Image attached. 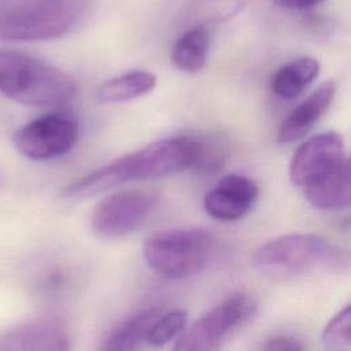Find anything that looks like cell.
<instances>
[{"mask_svg":"<svg viewBox=\"0 0 351 351\" xmlns=\"http://www.w3.org/2000/svg\"><path fill=\"white\" fill-rule=\"evenodd\" d=\"M200 152L202 144L195 138H163L85 174L64 186L62 195L85 199L129 181L169 177L193 167Z\"/></svg>","mask_w":351,"mask_h":351,"instance_id":"obj_1","label":"cell"},{"mask_svg":"<svg viewBox=\"0 0 351 351\" xmlns=\"http://www.w3.org/2000/svg\"><path fill=\"white\" fill-rule=\"evenodd\" d=\"M348 160L343 137L325 132L310 137L293 154L289 165L291 181L304 188Z\"/></svg>","mask_w":351,"mask_h":351,"instance_id":"obj_9","label":"cell"},{"mask_svg":"<svg viewBox=\"0 0 351 351\" xmlns=\"http://www.w3.org/2000/svg\"><path fill=\"white\" fill-rule=\"evenodd\" d=\"M70 348V337L62 324L36 319L21 324L0 335V350L63 351Z\"/></svg>","mask_w":351,"mask_h":351,"instance_id":"obj_11","label":"cell"},{"mask_svg":"<svg viewBox=\"0 0 351 351\" xmlns=\"http://www.w3.org/2000/svg\"><path fill=\"white\" fill-rule=\"evenodd\" d=\"M214 236L203 228L167 229L144 244L147 265L162 277L180 280L200 273L213 256Z\"/></svg>","mask_w":351,"mask_h":351,"instance_id":"obj_5","label":"cell"},{"mask_svg":"<svg viewBox=\"0 0 351 351\" xmlns=\"http://www.w3.org/2000/svg\"><path fill=\"white\" fill-rule=\"evenodd\" d=\"M155 207V196L144 191H119L92 210L90 226L103 237H122L137 230Z\"/></svg>","mask_w":351,"mask_h":351,"instance_id":"obj_8","label":"cell"},{"mask_svg":"<svg viewBox=\"0 0 351 351\" xmlns=\"http://www.w3.org/2000/svg\"><path fill=\"white\" fill-rule=\"evenodd\" d=\"M86 0H25L0 7L1 41H43L66 36L85 18Z\"/></svg>","mask_w":351,"mask_h":351,"instance_id":"obj_4","label":"cell"},{"mask_svg":"<svg viewBox=\"0 0 351 351\" xmlns=\"http://www.w3.org/2000/svg\"><path fill=\"white\" fill-rule=\"evenodd\" d=\"M319 63L314 58L300 56L278 67L270 80L276 96L284 100L298 97L318 75Z\"/></svg>","mask_w":351,"mask_h":351,"instance_id":"obj_14","label":"cell"},{"mask_svg":"<svg viewBox=\"0 0 351 351\" xmlns=\"http://www.w3.org/2000/svg\"><path fill=\"white\" fill-rule=\"evenodd\" d=\"M74 80L33 55L0 49V93L26 106H55L75 93Z\"/></svg>","mask_w":351,"mask_h":351,"instance_id":"obj_3","label":"cell"},{"mask_svg":"<svg viewBox=\"0 0 351 351\" xmlns=\"http://www.w3.org/2000/svg\"><path fill=\"white\" fill-rule=\"evenodd\" d=\"M258 185L241 174H228L204 196L206 213L217 221L241 219L258 199Z\"/></svg>","mask_w":351,"mask_h":351,"instance_id":"obj_10","label":"cell"},{"mask_svg":"<svg viewBox=\"0 0 351 351\" xmlns=\"http://www.w3.org/2000/svg\"><path fill=\"white\" fill-rule=\"evenodd\" d=\"M158 317L159 310L154 307L129 317L107 336L103 350L130 351L138 348L147 340V335Z\"/></svg>","mask_w":351,"mask_h":351,"instance_id":"obj_17","label":"cell"},{"mask_svg":"<svg viewBox=\"0 0 351 351\" xmlns=\"http://www.w3.org/2000/svg\"><path fill=\"white\" fill-rule=\"evenodd\" d=\"M77 138V122L69 115L51 112L19 128L14 134V145L25 158L44 162L70 152Z\"/></svg>","mask_w":351,"mask_h":351,"instance_id":"obj_7","label":"cell"},{"mask_svg":"<svg viewBox=\"0 0 351 351\" xmlns=\"http://www.w3.org/2000/svg\"><path fill=\"white\" fill-rule=\"evenodd\" d=\"M186 313L184 310H171L162 317H158L152 324L148 335L147 343L154 347L165 346L171 341L174 337L180 336L186 324Z\"/></svg>","mask_w":351,"mask_h":351,"instance_id":"obj_19","label":"cell"},{"mask_svg":"<svg viewBox=\"0 0 351 351\" xmlns=\"http://www.w3.org/2000/svg\"><path fill=\"white\" fill-rule=\"evenodd\" d=\"M335 93L336 85L332 81L322 82L281 122L278 129V141L292 143L304 137L328 111Z\"/></svg>","mask_w":351,"mask_h":351,"instance_id":"obj_12","label":"cell"},{"mask_svg":"<svg viewBox=\"0 0 351 351\" xmlns=\"http://www.w3.org/2000/svg\"><path fill=\"white\" fill-rule=\"evenodd\" d=\"M278 7L288 10H306L319 4L322 0H273Z\"/></svg>","mask_w":351,"mask_h":351,"instance_id":"obj_22","label":"cell"},{"mask_svg":"<svg viewBox=\"0 0 351 351\" xmlns=\"http://www.w3.org/2000/svg\"><path fill=\"white\" fill-rule=\"evenodd\" d=\"M155 86V74L145 70H133L103 82L97 88L96 96L100 103H123L149 93Z\"/></svg>","mask_w":351,"mask_h":351,"instance_id":"obj_15","label":"cell"},{"mask_svg":"<svg viewBox=\"0 0 351 351\" xmlns=\"http://www.w3.org/2000/svg\"><path fill=\"white\" fill-rule=\"evenodd\" d=\"M210 36L204 25H195L182 33L171 48L173 64L186 73H196L206 64Z\"/></svg>","mask_w":351,"mask_h":351,"instance_id":"obj_16","label":"cell"},{"mask_svg":"<svg viewBox=\"0 0 351 351\" xmlns=\"http://www.w3.org/2000/svg\"><path fill=\"white\" fill-rule=\"evenodd\" d=\"M254 267L266 277L292 278L318 271L341 270L347 255L313 233H292L262 244L252 256Z\"/></svg>","mask_w":351,"mask_h":351,"instance_id":"obj_2","label":"cell"},{"mask_svg":"<svg viewBox=\"0 0 351 351\" xmlns=\"http://www.w3.org/2000/svg\"><path fill=\"white\" fill-rule=\"evenodd\" d=\"M261 348L266 351H299L303 350V344L291 336H276L262 344Z\"/></svg>","mask_w":351,"mask_h":351,"instance_id":"obj_21","label":"cell"},{"mask_svg":"<svg viewBox=\"0 0 351 351\" xmlns=\"http://www.w3.org/2000/svg\"><path fill=\"white\" fill-rule=\"evenodd\" d=\"M308 202L321 210H340L350 206V160L303 188Z\"/></svg>","mask_w":351,"mask_h":351,"instance_id":"obj_13","label":"cell"},{"mask_svg":"<svg viewBox=\"0 0 351 351\" xmlns=\"http://www.w3.org/2000/svg\"><path fill=\"white\" fill-rule=\"evenodd\" d=\"M256 311L258 304L250 295L236 293L228 296L196 319L189 328L184 329L174 344V350H215L236 330L250 324L256 315Z\"/></svg>","mask_w":351,"mask_h":351,"instance_id":"obj_6","label":"cell"},{"mask_svg":"<svg viewBox=\"0 0 351 351\" xmlns=\"http://www.w3.org/2000/svg\"><path fill=\"white\" fill-rule=\"evenodd\" d=\"M247 0H199L197 1V11H208L210 18L221 19L229 18L236 14Z\"/></svg>","mask_w":351,"mask_h":351,"instance_id":"obj_20","label":"cell"},{"mask_svg":"<svg viewBox=\"0 0 351 351\" xmlns=\"http://www.w3.org/2000/svg\"><path fill=\"white\" fill-rule=\"evenodd\" d=\"M4 1H5V0H0V4H1V3H4Z\"/></svg>","mask_w":351,"mask_h":351,"instance_id":"obj_23","label":"cell"},{"mask_svg":"<svg viewBox=\"0 0 351 351\" xmlns=\"http://www.w3.org/2000/svg\"><path fill=\"white\" fill-rule=\"evenodd\" d=\"M322 346L330 351L348 350L351 347V313L350 304L337 311L325 325L321 335Z\"/></svg>","mask_w":351,"mask_h":351,"instance_id":"obj_18","label":"cell"}]
</instances>
